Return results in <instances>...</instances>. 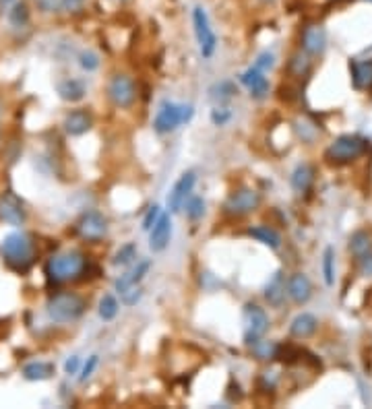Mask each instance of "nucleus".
Masks as SVG:
<instances>
[{
	"mask_svg": "<svg viewBox=\"0 0 372 409\" xmlns=\"http://www.w3.org/2000/svg\"><path fill=\"white\" fill-rule=\"evenodd\" d=\"M193 27H195V36H197V44H199V52L203 58H211L215 54L217 48V38L215 32L209 23V17L205 13V9L197 7L193 11Z\"/></svg>",
	"mask_w": 372,
	"mask_h": 409,
	"instance_id": "nucleus-7",
	"label": "nucleus"
},
{
	"mask_svg": "<svg viewBox=\"0 0 372 409\" xmlns=\"http://www.w3.org/2000/svg\"><path fill=\"white\" fill-rule=\"evenodd\" d=\"M323 277L327 286L335 284V250L331 246H327L323 252Z\"/></svg>",
	"mask_w": 372,
	"mask_h": 409,
	"instance_id": "nucleus-28",
	"label": "nucleus"
},
{
	"mask_svg": "<svg viewBox=\"0 0 372 409\" xmlns=\"http://www.w3.org/2000/svg\"><path fill=\"white\" fill-rule=\"evenodd\" d=\"M240 81H242V85L248 89L251 97H255V99L267 97V93H269V81H267L265 73L259 71L257 66H251L248 71H244L242 77H240Z\"/></svg>",
	"mask_w": 372,
	"mask_h": 409,
	"instance_id": "nucleus-13",
	"label": "nucleus"
},
{
	"mask_svg": "<svg viewBox=\"0 0 372 409\" xmlns=\"http://www.w3.org/2000/svg\"><path fill=\"white\" fill-rule=\"evenodd\" d=\"M81 66H83L87 73L95 71V69L99 66V58H97V54H93V52H83V54H81Z\"/></svg>",
	"mask_w": 372,
	"mask_h": 409,
	"instance_id": "nucleus-37",
	"label": "nucleus"
},
{
	"mask_svg": "<svg viewBox=\"0 0 372 409\" xmlns=\"http://www.w3.org/2000/svg\"><path fill=\"white\" fill-rule=\"evenodd\" d=\"M141 296H143L141 288H139V286H135V288H129V290H124V292H122V302H124V304H129V306H133V304H137V302L141 300Z\"/></svg>",
	"mask_w": 372,
	"mask_h": 409,
	"instance_id": "nucleus-35",
	"label": "nucleus"
},
{
	"mask_svg": "<svg viewBox=\"0 0 372 409\" xmlns=\"http://www.w3.org/2000/svg\"><path fill=\"white\" fill-rule=\"evenodd\" d=\"M317 329H319V321H317V317L310 314V312L298 314V317L292 321V325H290V333H292V337H296V339H308L310 335L317 333Z\"/></svg>",
	"mask_w": 372,
	"mask_h": 409,
	"instance_id": "nucleus-19",
	"label": "nucleus"
},
{
	"mask_svg": "<svg viewBox=\"0 0 372 409\" xmlns=\"http://www.w3.org/2000/svg\"><path fill=\"white\" fill-rule=\"evenodd\" d=\"M0 250H3L5 262L17 273H25L36 260V244H34L32 236H27L23 232L9 234L5 238L3 246H0Z\"/></svg>",
	"mask_w": 372,
	"mask_h": 409,
	"instance_id": "nucleus-2",
	"label": "nucleus"
},
{
	"mask_svg": "<svg viewBox=\"0 0 372 409\" xmlns=\"http://www.w3.org/2000/svg\"><path fill=\"white\" fill-rule=\"evenodd\" d=\"M349 250L351 254L358 258L362 254H366L368 250H372V240L366 232H356L351 238H349Z\"/></svg>",
	"mask_w": 372,
	"mask_h": 409,
	"instance_id": "nucleus-26",
	"label": "nucleus"
},
{
	"mask_svg": "<svg viewBox=\"0 0 372 409\" xmlns=\"http://www.w3.org/2000/svg\"><path fill=\"white\" fill-rule=\"evenodd\" d=\"M87 269V258L81 250H66L46 262V277L50 284H69L79 280Z\"/></svg>",
	"mask_w": 372,
	"mask_h": 409,
	"instance_id": "nucleus-1",
	"label": "nucleus"
},
{
	"mask_svg": "<svg viewBox=\"0 0 372 409\" xmlns=\"http://www.w3.org/2000/svg\"><path fill=\"white\" fill-rule=\"evenodd\" d=\"M368 145L370 141L360 134H341L329 145V149L325 151V158L333 164H347L364 156Z\"/></svg>",
	"mask_w": 372,
	"mask_h": 409,
	"instance_id": "nucleus-3",
	"label": "nucleus"
},
{
	"mask_svg": "<svg viewBox=\"0 0 372 409\" xmlns=\"http://www.w3.org/2000/svg\"><path fill=\"white\" fill-rule=\"evenodd\" d=\"M195 116V108L186 106V103H174V101H166L162 103V108L156 114L153 120V130L158 134H168L172 130H176L178 126L190 122Z\"/></svg>",
	"mask_w": 372,
	"mask_h": 409,
	"instance_id": "nucleus-5",
	"label": "nucleus"
},
{
	"mask_svg": "<svg viewBox=\"0 0 372 409\" xmlns=\"http://www.w3.org/2000/svg\"><path fill=\"white\" fill-rule=\"evenodd\" d=\"M79 366H81V360H79L77 356H73V358H69V360H66V364H64V372H66V374H77V372H79Z\"/></svg>",
	"mask_w": 372,
	"mask_h": 409,
	"instance_id": "nucleus-41",
	"label": "nucleus"
},
{
	"mask_svg": "<svg viewBox=\"0 0 372 409\" xmlns=\"http://www.w3.org/2000/svg\"><path fill=\"white\" fill-rule=\"evenodd\" d=\"M91 124H93V118H91V114L85 112V110H75V112H71V114L64 118V130H66L71 136H81V134H85V132L91 128Z\"/></svg>",
	"mask_w": 372,
	"mask_h": 409,
	"instance_id": "nucleus-18",
	"label": "nucleus"
},
{
	"mask_svg": "<svg viewBox=\"0 0 372 409\" xmlns=\"http://www.w3.org/2000/svg\"><path fill=\"white\" fill-rule=\"evenodd\" d=\"M351 81L356 89H372V60L351 62Z\"/></svg>",
	"mask_w": 372,
	"mask_h": 409,
	"instance_id": "nucleus-21",
	"label": "nucleus"
},
{
	"mask_svg": "<svg viewBox=\"0 0 372 409\" xmlns=\"http://www.w3.org/2000/svg\"><path fill=\"white\" fill-rule=\"evenodd\" d=\"M244 341L253 345L255 341L263 339L269 329V317L267 312L257 304H246L244 306Z\"/></svg>",
	"mask_w": 372,
	"mask_h": 409,
	"instance_id": "nucleus-6",
	"label": "nucleus"
},
{
	"mask_svg": "<svg viewBox=\"0 0 372 409\" xmlns=\"http://www.w3.org/2000/svg\"><path fill=\"white\" fill-rule=\"evenodd\" d=\"M358 267L362 275H372V250H368L366 254L358 256Z\"/></svg>",
	"mask_w": 372,
	"mask_h": 409,
	"instance_id": "nucleus-38",
	"label": "nucleus"
},
{
	"mask_svg": "<svg viewBox=\"0 0 372 409\" xmlns=\"http://www.w3.org/2000/svg\"><path fill=\"white\" fill-rule=\"evenodd\" d=\"M87 304L81 296L71 292H60L48 302V317L54 323H75L83 317Z\"/></svg>",
	"mask_w": 372,
	"mask_h": 409,
	"instance_id": "nucleus-4",
	"label": "nucleus"
},
{
	"mask_svg": "<svg viewBox=\"0 0 372 409\" xmlns=\"http://www.w3.org/2000/svg\"><path fill=\"white\" fill-rule=\"evenodd\" d=\"M288 296L296 304H306L310 300L312 284H310V280L304 275V273H294V275L288 280Z\"/></svg>",
	"mask_w": 372,
	"mask_h": 409,
	"instance_id": "nucleus-14",
	"label": "nucleus"
},
{
	"mask_svg": "<svg viewBox=\"0 0 372 409\" xmlns=\"http://www.w3.org/2000/svg\"><path fill=\"white\" fill-rule=\"evenodd\" d=\"M327 46V36L321 25H308L302 34V48L306 54H321Z\"/></svg>",
	"mask_w": 372,
	"mask_h": 409,
	"instance_id": "nucleus-17",
	"label": "nucleus"
},
{
	"mask_svg": "<svg viewBox=\"0 0 372 409\" xmlns=\"http://www.w3.org/2000/svg\"><path fill=\"white\" fill-rule=\"evenodd\" d=\"M259 205H261V195L257 190H253V188H240V190H234L225 199L223 209H225L227 215L242 217V215L253 213Z\"/></svg>",
	"mask_w": 372,
	"mask_h": 409,
	"instance_id": "nucleus-9",
	"label": "nucleus"
},
{
	"mask_svg": "<svg viewBox=\"0 0 372 409\" xmlns=\"http://www.w3.org/2000/svg\"><path fill=\"white\" fill-rule=\"evenodd\" d=\"M58 95L66 101H79L85 97V85L77 79H64L58 83Z\"/></svg>",
	"mask_w": 372,
	"mask_h": 409,
	"instance_id": "nucleus-23",
	"label": "nucleus"
},
{
	"mask_svg": "<svg viewBox=\"0 0 372 409\" xmlns=\"http://www.w3.org/2000/svg\"><path fill=\"white\" fill-rule=\"evenodd\" d=\"M54 374V364L50 362H32L23 368V376L27 380H48Z\"/></svg>",
	"mask_w": 372,
	"mask_h": 409,
	"instance_id": "nucleus-25",
	"label": "nucleus"
},
{
	"mask_svg": "<svg viewBox=\"0 0 372 409\" xmlns=\"http://www.w3.org/2000/svg\"><path fill=\"white\" fill-rule=\"evenodd\" d=\"M118 310H120L118 300H116L112 294H106V296L99 300V308H97L99 319H103V321H114L116 314H118Z\"/></svg>",
	"mask_w": 372,
	"mask_h": 409,
	"instance_id": "nucleus-29",
	"label": "nucleus"
},
{
	"mask_svg": "<svg viewBox=\"0 0 372 409\" xmlns=\"http://www.w3.org/2000/svg\"><path fill=\"white\" fill-rule=\"evenodd\" d=\"M170 240H172V219L170 213H162L160 219L149 230V248L153 252H162L168 248Z\"/></svg>",
	"mask_w": 372,
	"mask_h": 409,
	"instance_id": "nucleus-12",
	"label": "nucleus"
},
{
	"mask_svg": "<svg viewBox=\"0 0 372 409\" xmlns=\"http://www.w3.org/2000/svg\"><path fill=\"white\" fill-rule=\"evenodd\" d=\"M232 118V112L227 110V108H215L213 112H211V122L215 124V126H223L227 120Z\"/></svg>",
	"mask_w": 372,
	"mask_h": 409,
	"instance_id": "nucleus-36",
	"label": "nucleus"
},
{
	"mask_svg": "<svg viewBox=\"0 0 372 409\" xmlns=\"http://www.w3.org/2000/svg\"><path fill=\"white\" fill-rule=\"evenodd\" d=\"M137 258V248L135 244H127V246H122L116 254H114V264L116 267H124V264H129Z\"/></svg>",
	"mask_w": 372,
	"mask_h": 409,
	"instance_id": "nucleus-31",
	"label": "nucleus"
},
{
	"mask_svg": "<svg viewBox=\"0 0 372 409\" xmlns=\"http://www.w3.org/2000/svg\"><path fill=\"white\" fill-rule=\"evenodd\" d=\"M160 215H162V211H160V207L158 205H153L149 211H147V215H145V219H143V230L145 232H149L151 227H153V223L160 219Z\"/></svg>",
	"mask_w": 372,
	"mask_h": 409,
	"instance_id": "nucleus-39",
	"label": "nucleus"
},
{
	"mask_svg": "<svg viewBox=\"0 0 372 409\" xmlns=\"http://www.w3.org/2000/svg\"><path fill=\"white\" fill-rule=\"evenodd\" d=\"M312 176H314V172H312V168L308 164L298 166L294 170V174H292V188L296 193H300V195L306 193L310 188V184H312Z\"/></svg>",
	"mask_w": 372,
	"mask_h": 409,
	"instance_id": "nucleus-24",
	"label": "nucleus"
},
{
	"mask_svg": "<svg viewBox=\"0 0 372 409\" xmlns=\"http://www.w3.org/2000/svg\"><path fill=\"white\" fill-rule=\"evenodd\" d=\"M62 3H64V7H66V9H71V11H73V9H79V7L83 5V0H62Z\"/></svg>",
	"mask_w": 372,
	"mask_h": 409,
	"instance_id": "nucleus-42",
	"label": "nucleus"
},
{
	"mask_svg": "<svg viewBox=\"0 0 372 409\" xmlns=\"http://www.w3.org/2000/svg\"><path fill=\"white\" fill-rule=\"evenodd\" d=\"M234 93H236V89L232 87V83L223 81V83H219V85H215V87L211 89V99L217 101V103H223V101L232 99Z\"/></svg>",
	"mask_w": 372,
	"mask_h": 409,
	"instance_id": "nucleus-32",
	"label": "nucleus"
},
{
	"mask_svg": "<svg viewBox=\"0 0 372 409\" xmlns=\"http://www.w3.org/2000/svg\"><path fill=\"white\" fill-rule=\"evenodd\" d=\"M184 207H186V217L190 221H197L205 215V201L201 197H188Z\"/></svg>",
	"mask_w": 372,
	"mask_h": 409,
	"instance_id": "nucleus-30",
	"label": "nucleus"
},
{
	"mask_svg": "<svg viewBox=\"0 0 372 409\" xmlns=\"http://www.w3.org/2000/svg\"><path fill=\"white\" fill-rule=\"evenodd\" d=\"M27 21H29V9H27V5L25 3H17L13 7V11H11V23L17 25V27H21Z\"/></svg>",
	"mask_w": 372,
	"mask_h": 409,
	"instance_id": "nucleus-33",
	"label": "nucleus"
},
{
	"mask_svg": "<svg viewBox=\"0 0 372 409\" xmlns=\"http://www.w3.org/2000/svg\"><path fill=\"white\" fill-rule=\"evenodd\" d=\"M248 236L259 240L265 246H269L271 250H277L282 246V236L273 227H269V225H255V227L248 230Z\"/></svg>",
	"mask_w": 372,
	"mask_h": 409,
	"instance_id": "nucleus-22",
	"label": "nucleus"
},
{
	"mask_svg": "<svg viewBox=\"0 0 372 409\" xmlns=\"http://www.w3.org/2000/svg\"><path fill=\"white\" fill-rule=\"evenodd\" d=\"M149 269H151V262H149V260H139L131 271H127L124 275H120V277L116 280V290L122 294L124 290L139 286V284L145 280V275L149 273Z\"/></svg>",
	"mask_w": 372,
	"mask_h": 409,
	"instance_id": "nucleus-15",
	"label": "nucleus"
},
{
	"mask_svg": "<svg viewBox=\"0 0 372 409\" xmlns=\"http://www.w3.org/2000/svg\"><path fill=\"white\" fill-rule=\"evenodd\" d=\"M195 184H197V174H195V172H184V174L176 180V184H174V186L170 188V193H168V209H170L172 213H178V211L184 209V203H186L188 197L193 195Z\"/></svg>",
	"mask_w": 372,
	"mask_h": 409,
	"instance_id": "nucleus-11",
	"label": "nucleus"
},
{
	"mask_svg": "<svg viewBox=\"0 0 372 409\" xmlns=\"http://www.w3.org/2000/svg\"><path fill=\"white\" fill-rule=\"evenodd\" d=\"M108 97L116 108H131L137 99V85L129 75H114L108 83Z\"/></svg>",
	"mask_w": 372,
	"mask_h": 409,
	"instance_id": "nucleus-8",
	"label": "nucleus"
},
{
	"mask_svg": "<svg viewBox=\"0 0 372 409\" xmlns=\"http://www.w3.org/2000/svg\"><path fill=\"white\" fill-rule=\"evenodd\" d=\"M0 217L11 225H21L25 219V211L21 201L15 195H5L0 199Z\"/></svg>",
	"mask_w": 372,
	"mask_h": 409,
	"instance_id": "nucleus-16",
	"label": "nucleus"
},
{
	"mask_svg": "<svg viewBox=\"0 0 372 409\" xmlns=\"http://www.w3.org/2000/svg\"><path fill=\"white\" fill-rule=\"evenodd\" d=\"M251 347H253L255 356H257L259 360H273V358H277V354H280V345L273 343V341H267V339H259V341H255Z\"/></svg>",
	"mask_w": 372,
	"mask_h": 409,
	"instance_id": "nucleus-27",
	"label": "nucleus"
},
{
	"mask_svg": "<svg viewBox=\"0 0 372 409\" xmlns=\"http://www.w3.org/2000/svg\"><path fill=\"white\" fill-rule=\"evenodd\" d=\"M255 66H257L259 71L267 73V71H271V69L275 66V56H273L271 52H263V54H259V58H257Z\"/></svg>",
	"mask_w": 372,
	"mask_h": 409,
	"instance_id": "nucleus-34",
	"label": "nucleus"
},
{
	"mask_svg": "<svg viewBox=\"0 0 372 409\" xmlns=\"http://www.w3.org/2000/svg\"><path fill=\"white\" fill-rule=\"evenodd\" d=\"M77 232L87 242H99L108 234V219L97 211H87L77 221Z\"/></svg>",
	"mask_w": 372,
	"mask_h": 409,
	"instance_id": "nucleus-10",
	"label": "nucleus"
},
{
	"mask_svg": "<svg viewBox=\"0 0 372 409\" xmlns=\"http://www.w3.org/2000/svg\"><path fill=\"white\" fill-rule=\"evenodd\" d=\"M97 368V356H89L87 358V362H85V366H83V370H81V376H79V380L81 382H85L91 374H93V370Z\"/></svg>",
	"mask_w": 372,
	"mask_h": 409,
	"instance_id": "nucleus-40",
	"label": "nucleus"
},
{
	"mask_svg": "<svg viewBox=\"0 0 372 409\" xmlns=\"http://www.w3.org/2000/svg\"><path fill=\"white\" fill-rule=\"evenodd\" d=\"M286 294H288V286H286V280H284V273L277 271L265 288V298L273 308H280L286 300Z\"/></svg>",
	"mask_w": 372,
	"mask_h": 409,
	"instance_id": "nucleus-20",
	"label": "nucleus"
}]
</instances>
